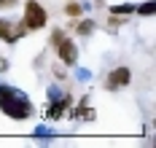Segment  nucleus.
Masks as SVG:
<instances>
[{
  "mask_svg": "<svg viewBox=\"0 0 156 148\" xmlns=\"http://www.w3.org/2000/svg\"><path fill=\"white\" fill-rule=\"evenodd\" d=\"M65 38H67L65 30H51V43H54V46H57V43H62Z\"/></svg>",
  "mask_w": 156,
  "mask_h": 148,
  "instance_id": "nucleus-11",
  "label": "nucleus"
},
{
  "mask_svg": "<svg viewBox=\"0 0 156 148\" xmlns=\"http://www.w3.org/2000/svg\"><path fill=\"white\" fill-rule=\"evenodd\" d=\"M8 70V59H0V73H5Z\"/></svg>",
  "mask_w": 156,
  "mask_h": 148,
  "instance_id": "nucleus-14",
  "label": "nucleus"
},
{
  "mask_svg": "<svg viewBox=\"0 0 156 148\" xmlns=\"http://www.w3.org/2000/svg\"><path fill=\"white\" fill-rule=\"evenodd\" d=\"M65 16L81 19V16H83V8H81V3H76V0H67V3H65Z\"/></svg>",
  "mask_w": 156,
  "mask_h": 148,
  "instance_id": "nucleus-6",
  "label": "nucleus"
},
{
  "mask_svg": "<svg viewBox=\"0 0 156 148\" xmlns=\"http://www.w3.org/2000/svg\"><path fill=\"white\" fill-rule=\"evenodd\" d=\"M129 81H132V70L129 67H116V70H110L105 86L108 89H119V86H129Z\"/></svg>",
  "mask_w": 156,
  "mask_h": 148,
  "instance_id": "nucleus-4",
  "label": "nucleus"
},
{
  "mask_svg": "<svg viewBox=\"0 0 156 148\" xmlns=\"http://www.w3.org/2000/svg\"><path fill=\"white\" fill-rule=\"evenodd\" d=\"M51 73H54V76H57V78H59V81H62V78H65V76H67V73H65V70H62V67H54V70H51Z\"/></svg>",
  "mask_w": 156,
  "mask_h": 148,
  "instance_id": "nucleus-13",
  "label": "nucleus"
},
{
  "mask_svg": "<svg viewBox=\"0 0 156 148\" xmlns=\"http://www.w3.org/2000/svg\"><path fill=\"white\" fill-rule=\"evenodd\" d=\"M57 54L62 65H76L78 62V46L73 43V38H65L62 43H57Z\"/></svg>",
  "mask_w": 156,
  "mask_h": 148,
  "instance_id": "nucleus-3",
  "label": "nucleus"
},
{
  "mask_svg": "<svg viewBox=\"0 0 156 148\" xmlns=\"http://www.w3.org/2000/svg\"><path fill=\"white\" fill-rule=\"evenodd\" d=\"M92 30H94V19H81V22L76 24L78 35H92Z\"/></svg>",
  "mask_w": 156,
  "mask_h": 148,
  "instance_id": "nucleus-7",
  "label": "nucleus"
},
{
  "mask_svg": "<svg viewBox=\"0 0 156 148\" xmlns=\"http://www.w3.org/2000/svg\"><path fill=\"white\" fill-rule=\"evenodd\" d=\"M0 111L8 113L11 118H16V121H22V118H30L32 116V102L19 89L0 86Z\"/></svg>",
  "mask_w": 156,
  "mask_h": 148,
  "instance_id": "nucleus-1",
  "label": "nucleus"
},
{
  "mask_svg": "<svg viewBox=\"0 0 156 148\" xmlns=\"http://www.w3.org/2000/svg\"><path fill=\"white\" fill-rule=\"evenodd\" d=\"M126 22V16H119V14H110V19H108V27L110 30H116V27H121Z\"/></svg>",
  "mask_w": 156,
  "mask_h": 148,
  "instance_id": "nucleus-9",
  "label": "nucleus"
},
{
  "mask_svg": "<svg viewBox=\"0 0 156 148\" xmlns=\"http://www.w3.org/2000/svg\"><path fill=\"white\" fill-rule=\"evenodd\" d=\"M0 41L14 43V27H11V22H8V19H3V16H0Z\"/></svg>",
  "mask_w": 156,
  "mask_h": 148,
  "instance_id": "nucleus-5",
  "label": "nucleus"
},
{
  "mask_svg": "<svg viewBox=\"0 0 156 148\" xmlns=\"http://www.w3.org/2000/svg\"><path fill=\"white\" fill-rule=\"evenodd\" d=\"M110 14H119V16H129V14H135V5H129V3H121V5H110Z\"/></svg>",
  "mask_w": 156,
  "mask_h": 148,
  "instance_id": "nucleus-8",
  "label": "nucleus"
},
{
  "mask_svg": "<svg viewBox=\"0 0 156 148\" xmlns=\"http://www.w3.org/2000/svg\"><path fill=\"white\" fill-rule=\"evenodd\" d=\"M16 5V0H0V11H3V8H14Z\"/></svg>",
  "mask_w": 156,
  "mask_h": 148,
  "instance_id": "nucleus-12",
  "label": "nucleus"
},
{
  "mask_svg": "<svg viewBox=\"0 0 156 148\" xmlns=\"http://www.w3.org/2000/svg\"><path fill=\"white\" fill-rule=\"evenodd\" d=\"M135 11H137V14H143V16H151V14H154V3H143L140 8L135 5Z\"/></svg>",
  "mask_w": 156,
  "mask_h": 148,
  "instance_id": "nucleus-10",
  "label": "nucleus"
},
{
  "mask_svg": "<svg viewBox=\"0 0 156 148\" xmlns=\"http://www.w3.org/2000/svg\"><path fill=\"white\" fill-rule=\"evenodd\" d=\"M22 24L27 27V33L43 30V27L48 24V14H46V8H43L38 0H27V3H24V14H22Z\"/></svg>",
  "mask_w": 156,
  "mask_h": 148,
  "instance_id": "nucleus-2",
  "label": "nucleus"
}]
</instances>
